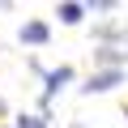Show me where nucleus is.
Wrapping results in <instances>:
<instances>
[{"label":"nucleus","instance_id":"nucleus-1","mask_svg":"<svg viewBox=\"0 0 128 128\" xmlns=\"http://www.w3.org/2000/svg\"><path fill=\"white\" fill-rule=\"evenodd\" d=\"M124 81V68H102V73H90V81L81 86V94H107Z\"/></svg>","mask_w":128,"mask_h":128},{"label":"nucleus","instance_id":"nucleus-2","mask_svg":"<svg viewBox=\"0 0 128 128\" xmlns=\"http://www.w3.org/2000/svg\"><path fill=\"white\" fill-rule=\"evenodd\" d=\"M68 81H73V68H68V64L51 68V73H47V90H43V98H56V94H60V86H68Z\"/></svg>","mask_w":128,"mask_h":128},{"label":"nucleus","instance_id":"nucleus-3","mask_svg":"<svg viewBox=\"0 0 128 128\" xmlns=\"http://www.w3.org/2000/svg\"><path fill=\"white\" fill-rule=\"evenodd\" d=\"M94 60H98V64H107V68H120V64H128V51H120V47H98V51H94Z\"/></svg>","mask_w":128,"mask_h":128},{"label":"nucleus","instance_id":"nucleus-4","mask_svg":"<svg viewBox=\"0 0 128 128\" xmlns=\"http://www.w3.org/2000/svg\"><path fill=\"white\" fill-rule=\"evenodd\" d=\"M47 38H51V30H47L43 22H26V26H22V43H34V47H38V43H47Z\"/></svg>","mask_w":128,"mask_h":128},{"label":"nucleus","instance_id":"nucleus-5","mask_svg":"<svg viewBox=\"0 0 128 128\" xmlns=\"http://www.w3.org/2000/svg\"><path fill=\"white\" fill-rule=\"evenodd\" d=\"M56 17H60L64 26H77V22L86 17V4H73V0H64V4L56 9Z\"/></svg>","mask_w":128,"mask_h":128},{"label":"nucleus","instance_id":"nucleus-6","mask_svg":"<svg viewBox=\"0 0 128 128\" xmlns=\"http://www.w3.org/2000/svg\"><path fill=\"white\" fill-rule=\"evenodd\" d=\"M17 128H47V120H43V115H22Z\"/></svg>","mask_w":128,"mask_h":128},{"label":"nucleus","instance_id":"nucleus-7","mask_svg":"<svg viewBox=\"0 0 128 128\" xmlns=\"http://www.w3.org/2000/svg\"><path fill=\"white\" fill-rule=\"evenodd\" d=\"M73 128H86V124H73Z\"/></svg>","mask_w":128,"mask_h":128},{"label":"nucleus","instance_id":"nucleus-8","mask_svg":"<svg viewBox=\"0 0 128 128\" xmlns=\"http://www.w3.org/2000/svg\"><path fill=\"white\" fill-rule=\"evenodd\" d=\"M0 111H4V102H0Z\"/></svg>","mask_w":128,"mask_h":128}]
</instances>
